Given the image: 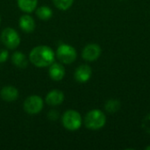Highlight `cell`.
Returning <instances> with one entry per match:
<instances>
[{
	"label": "cell",
	"instance_id": "obj_1",
	"mask_svg": "<svg viewBox=\"0 0 150 150\" xmlns=\"http://www.w3.org/2000/svg\"><path fill=\"white\" fill-rule=\"evenodd\" d=\"M54 52L47 46H38L34 47L30 54V62L38 68L50 66L54 61Z\"/></svg>",
	"mask_w": 150,
	"mask_h": 150
},
{
	"label": "cell",
	"instance_id": "obj_2",
	"mask_svg": "<svg viewBox=\"0 0 150 150\" xmlns=\"http://www.w3.org/2000/svg\"><path fill=\"white\" fill-rule=\"evenodd\" d=\"M105 116L99 110H92L89 112L84 119L85 127L91 130H98L105 124Z\"/></svg>",
	"mask_w": 150,
	"mask_h": 150
},
{
	"label": "cell",
	"instance_id": "obj_3",
	"mask_svg": "<svg viewBox=\"0 0 150 150\" xmlns=\"http://www.w3.org/2000/svg\"><path fill=\"white\" fill-rule=\"evenodd\" d=\"M62 125L69 131H76L82 125V118L79 112L74 110L67 111L62 116Z\"/></svg>",
	"mask_w": 150,
	"mask_h": 150
},
{
	"label": "cell",
	"instance_id": "obj_4",
	"mask_svg": "<svg viewBox=\"0 0 150 150\" xmlns=\"http://www.w3.org/2000/svg\"><path fill=\"white\" fill-rule=\"evenodd\" d=\"M56 56L61 62L64 64H70L76 59V51L73 47L62 44L57 48Z\"/></svg>",
	"mask_w": 150,
	"mask_h": 150
},
{
	"label": "cell",
	"instance_id": "obj_5",
	"mask_svg": "<svg viewBox=\"0 0 150 150\" xmlns=\"http://www.w3.org/2000/svg\"><path fill=\"white\" fill-rule=\"evenodd\" d=\"M1 40L4 45L9 49H15L20 43L18 33L12 28H5L1 34Z\"/></svg>",
	"mask_w": 150,
	"mask_h": 150
},
{
	"label": "cell",
	"instance_id": "obj_6",
	"mask_svg": "<svg viewBox=\"0 0 150 150\" xmlns=\"http://www.w3.org/2000/svg\"><path fill=\"white\" fill-rule=\"evenodd\" d=\"M42 108L43 100L39 96H30L24 102V110L28 114H37L42 110Z\"/></svg>",
	"mask_w": 150,
	"mask_h": 150
},
{
	"label": "cell",
	"instance_id": "obj_7",
	"mask_svg": "<svg viewBox=\"0 0 150 150\" xmlns=\"http://www.w3.org/2000/svg\"><path fill=\"white\" fill-rule=\"evenodd\" d=\"M100 54L101 48L98 44H89L83 48L82 56L85 61L93 62L99 57Z\"/></svg>",
	"mask_w": 150,
	"mask_h": 150
},
{
	"label": "cell",
	"instance_id": "obj_8",
	"mask_svg": "<svg viewBox=\"0 0 150 150\" xmlns=\"http://www.w3.org/2000/svg\"><path fill=\"white\" fill-rule=\"evenodd\" d=\"M0 98L6 102H13L18 98V91L13 86H4L0 91Z\"/></svg>",
	"mask_w": 150,
	"mask_h": 150
},
{
	"label": "cell",
	"instance_id": "obj_9",
	"mask_svg": "<svg viewBox=\"0 0 150 150\" xmlns=\"http://www.w3.org/2000/svg\"><path fill=\"white\" fill-rule=\"evenodd\" d=\"M91 69L88 65H81L75 72V79L79 83H85L91 78Z\"/></svg>",
	"mask_w": 150,
	"mask_h": 150
},
{
	"label": "cell",
	"instance_id": "obj_10",
	"mask_svg": "<svg viewBox=\"0 0 150 150\" xmlns=\"http://www.w3.org/2000/svg\"><path fill=\"white\" fill-rule=\"evenodd\" d=\"M64 100V94L59 90H54L47 93L46 97V103L49 105L54 106L61 105Z\"/></svg>",
	"mask_w": 150,
	"mask_h": 150
},
{
	"label": "cell",
	"instance_id": "obj_11",
	"mask_svg": "<svg viewBox=\"0 0 150 150\" xmlns=\"http://www.w3.org/2000/svg\"><path fill=\"white\" fill-rule=\"evenodd\" d=\"M48 73L49 76L54 81H61L65 76V69L60 63H52L50 65Z\"/></svg>",
	"mask_w": 150,
	"mask_h": 150
},
{
	"label": "cell",
	"instance_id": "obj_12",
	"mask_svg": "<svg viewBox=\"0 0 150 150\" xmlns=\"http://www.w3.org/2000/svg\"><path fill=\"white\" fill-rule=\"evenodd\" d=\"M19 27L25 33H32L35 28V22L29 15H24L19 18Z\"/></svg>",
	"mask_w": 150,
	"mask_h": 150
},
{
	"label": "cell",
	"instance_id": "obj_13",
	"mask_svg": "<svg viewBox=\"0 0 150 150\" xmlns=\"http://www.w3.org/2000/svg\"><path fill=\"white\" fill-rule=\"evenodd\" d=\"M38 0H18V5L19 9L25 12H33L37 7Z\"/></svg>",
	"mask_w": 150,
	"mask_h": 150
},
{
	"label": "cell",
	"instance_id": "obj_14",
	"mask_svg": "<svg viewBox=\"0 0 150 150\" xmlns=\"http://www.w3.org/2000/svg\"><path fill=\"white\" fill-rule=\"evenodd\" d=\"M11 62L16 67L20 69H25L27 66V59L21 52H15L11 56Z\"/></svg>",
	"mask_w": 150,
	"mask_h": 150
},
{
	"label": "cell",
	"instance_id": "obj_15",
	"mask_svg": "<svg viewBox=\"0 0 150 150\" xmlns=\"http://www.w3.org/2000/svg\"><path fill=\"white\" fill-rule=\"evenodd\" d=\"M36 15L37 17L40 18V19H42V20H47L49 19L52 15H53V11L52 10L47 7V6H41L40 8L37 9L36 11Z\"/></svg>",
	"mask_w": 150,
	"mask_h": 150
},
{
	"label": "cell",
	"instance_id": "obj_16",
	"mask_svg": "<svg viewBox=\"0 0 150 150\" xmlns=\"http://www.w3.org/2000/svg\"><path fill=\"white\" fill-rule=\"evenodd\" d=\"M120 107V103L116 99L108 100L105 104V110L108 112H115Z\"/></svg>",
	"mask_w": 150,
	"mask_h": 150
},
{
	"label": "cell",
	"instance_id": "obj_17",
	"mask_svg": "<svg viewBox=\"0 0 150 150\" xmlns=\"http://www.w3.org/2000/svg\"><path fill=\"white\" fill-rule=\"evenodd\" d=\"M74 0H53L54 5L62 11L68 10L73 4Z\"/></svg>",
	"mask_w": 150,
	"mask_h": 150
},
{
	"label": "cell",
	"instance_id": "obj_18",
	"mask_svg": "<svg viewBox=\"0 0 150 150\" xmlns=\"http://www.w3.org/2000/svg\"><path fill=\"white\" fill-rule=\"evenodd\" d=\"M47 115H48L47 117H48L49 120H57L58 117H59V112L53 110V111H50V112H48Z\"/></svg>",
	"mask_w": 150,
	"mask_h": 150
},
{
	"label": "cell",
	"instance_id": "obj_19",
	"mask_svg": "<svg viewBox=\"0 0 150 150\" xmlns=\"http://www.w3.org/2000/svg\"><path fill=\"white\" fill-rule=\"evenodd\" d=\"M8 58V52L6 50H1L0 51V62H4Z\"/></svg>",
	"mask_w": 150,
	"mask_h": 150
},
{
	"label": "cell",
	"instance_id": "obj_20",
	"mask_svg": "<svg viewBox=\"0 0 150 150\" xmlns=\"http://www.w3.org/2000/svg\"><path fill=\"white\" fill-rule=\"evenodd\" d=\"M147 149V150L150 149V147H148V148H147V149Z\"/></svg>",
	"mask_w": 150,
	"mask_h": 150
},
{
	"label": "cell",
	"instance_id": "obj_21",
	"mask_svg": "<svg viewBox=\"0 0 150 150\" xmlns=\"http://www.w3.org/2000/svg\"><path fill=\"white\" fill-rule=\"evenodd\" d=\"M0 22H1V18H0Z\"/></svg>",
	"mask_w": 150,
	"mask_h": 150
}]
</instances>
